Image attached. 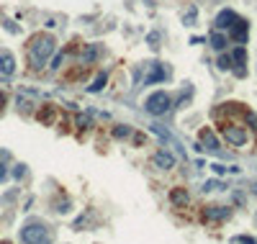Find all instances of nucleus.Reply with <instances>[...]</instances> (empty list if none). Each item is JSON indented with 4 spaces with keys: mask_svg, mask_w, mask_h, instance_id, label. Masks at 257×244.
I'll list each match as a JSON object with an SVG mask.
<instances>
[{
    "mask_svg": "<svg viewBox=\"0 0 257 244\" xmlns=\"http://www.w3.org/2000/svg\"><path fill=\"white\" fill-rule=\"evenodd\" d=\"M54 49H57V41H54V36L49 34H36L34 39L29 41V59H31V67H41L44 62H47Z\"/></svg>",
    "mask_w": 257,
    "mask_h": 244,
    "instance_id": "f257e3e1",
    "label": "nucleus"
},
{
    "mask_svg": "<svg viewBox=\"0 0 257 244\" xmlns=\"http://www.w3.org/2000/svg\"><path fill=\"white\" fill-rule=\"evenodd\" d=\"M170 95L165 93V90H160V93H152L149 98H147V113H152V116H165L170 111Z\"/></svg>",
    "mask_w": 257,
    "mask_h": 244,
    "instance_id": "f03ea898",
    "label": "nucleus"
},
{
    "mask_svg": "<svg viewBox=\"0 0 257 244\" xmlns=\"http://www.w3.org/2000/svg\"><path fill=\"white\" fill-rule=\"evenodd\" d=\"M21 239L26 244H39L47 239V229H44V224L34 221V224H26V227L21 229Z\"/></svg>",
    "mask_w": 257,
    "mask_h": 244,
    "instance_id": "7ed1b4c3",
    "label": "nucleus"
},
{
    "mask_svg": "<svg viewBox=\"0 0 257 244\" xmlns=\"http://www.w3.org/2000/svg\"><path fill=\"white\" fill-rule=\"evenodd\" d=\"M221 134H224V139L229 144H234V147H244L247 144V134H244V129H239V126H224Z\"/></svg>",
    "mask_w": 257,
    "mask_h": 244,
    "instance_id": "20e7f679",
    "label": "nucleus"
},
{
    "mask_svg": "<svg viewBox=\"0 0 257 244\" xmlns=\"http://www.w3.org/2000/svg\"><path fill=\"white\" fill-rule=\"evenodd\" d=\"M149 67V75H147L144 83L147 85H154V83H162L165 77H167V72H165V67L160 65V62H152V65H147Z\"/></svg>",
    "mask_w": 257,
    "mask_h": 244,
    "instance_id": "39448f33",
    "label": "nucleus"
},
{
    "mask_svg": "<svg viewBox=\"0 0 257 244\" xmlns=\"http://www.w3.org/2000/svg\"><path fill=\"white\" fill-rule=\"evenodd\" d=\"M16 72V57L11 52L0 49V75H13Z\"/></svg>",
    "mask_w": 257,
    "mask_h": 244,
    "instance_id": "423d86ee",
    "label": "nucleus"
},
{
    "mask_svg": "<svg viewBox=\"0 0 257 244\" xmlns=\"http://www.w3.org/2000/svg\"><path fill=\"white\" fill-rule=\"evenodd\" d=\"M237 23V13L234 11H221L216 16V29H232Z\"/></svg>",
    "mask_w": 257,
    "mask_h": 244,
    "instance_id": "0eeeda50",
    "label": "nucleus"
},
{
    "mask_svg": "<svg viewBox=\"0 0 257 244\" xmlns=\"http://www.w3.org/2000/svg\"><path fill=\"white\" fill-rule=\"evenodd\" d=\"M152 162H154L157 167H162V170H170L172 165H175V157H172V155H167V152H157Z\"/></svg>",
    "mask_w": 257,
    "mask_h": 244,
    "instance_id": "6e6552de",
    "label": "nucleus"
},
{
    "mask_svg": "<svg viewBox=\"0 0 257 244\" xmlns=\"http://www.w3.org/2000/svg\"><path fill=\"white\" fill-rule=\"evenodd\" d=\"M201 147L208 149V152H214V149H219V139L206 129V131H201Z\"/></svg>",
    "mask_w": 257,
    "mask_h": 244,
    "instance_id": "1a4fd4ad",
    "label": "nucleus"
},
{
    "mask_svg": "<svg viewBox=\"0 0 257 244\" xmlns=\"http://www.w3.org/2000/svg\"><path fill=\"white\" fill-rule=\"evenodd\" d=\"M229 216V209H219V206H211V209H206V219L214 221V219H226Z\"/></svg>",
    "mask_w": 257,
    "mask_h": 244,
    "instance_id": "9d476101",
    "label": "nucleus"
},
{
    "mask_svg": "<svg viewBox=\"0 0 257 244\" xmlns=\"http://www.w3.org/2000/svg\"><path fill=\"white\" fill-rule=\"evenodd\" d=\"M106 80H108V72H100V75L93 80V85H90L88 90H90V93H100V90L106 87Z\"/></svg>",
    "mask_w": 257,
    "mask_h": 244,
    "instance_id": "9b49d317",
    "label": "nucleus"
},
{
    "mask_svg": "<svg viewBox=\"0 0 257 244\" xmlns=\"http://www.w3.org/2000/svg\"><path fill=\"white\" fill-rule=\"evenodd\" d=\"M211 47H214L216 52H221V49H226V36L224 34H211Z\"/></svg>",
    "mask_w": 257,
    "mask_h": 244,
    "instance_id": "f8f14e48",
    "label": "nucleus"
},
{
    "mask_svg": "<svg viewBox=\"0 0 257 244\" xmlns=\"http://www.w3.org/2000/svg\"><path fill=\"white\" fill-rule=\"evenodd\" d=\"M234 36L239 41H247V23L242 21V18H237V23H234Z\"/></svg>",
    "mask_w": 257,
    "mask_h": 244,
    "instance_id": "ddd939ff",
    "label": "nucleus"
},
{
    "mask_svg": "<svg viewBox=\"0 0 257 244\" xmlns=\"http://www.w3.org/2000/svg\"><path fill=\"white\" fill-rule=\"evenodd\" d=\"M170 198H172V203H178V206H188V193L185 191H172Z\"/></svg>",
    "mask_w": 257,
    "mask_h": 244,
    "instance_id": "4468645a",
    "label": "nucleus"
},
{
    "mask_svg": "<svg viewBox=\"0 0 257 244\" xmlns=\"http://www.w3.org/2000/svg\"><path fill=\"white\" fill-rule=\"evenodd\" d=\"M128 134H131V131H128V126H116V129H113V137L116 139H126Z\"/></svg>",
    "mask_w": 257,
    "mask_h": 244,
    "instance_id": "2eb2a0df",
    "label": "nucleus"
},
{
    "mask_svg": "<svg viewBox=\"0 0 257 244\" xmlns=\"http://www.w3.org/2000/svg\"><path fill=\"white\" fill-rule=\"evenodd\" d=\"M216 65H219V70H229V67H232V59H229V57H219Z\"/></svg>",
    "mask_w": 257,
    "mask_h": 244,
    "instance_id": "dca6fc26",
    "label": "nucleus"
},
{
    "mask_svg": "<svg viewBox=\"0 0 257 244\" xmlns=\"http://www.w3.org/2000/svg\"><path fill=\"white\" fill-rule=\"evenodd\" d=\"M216 188L221 191V188H226V185L224 183H216V180H208V183H206V191H216Z\"/></svg>",
    "mask_w": 257,
    "mask_h": 244,
    "instance_id": "f3484780",
    "label": "nucleus"
},
{
    "mask_svg": "<svg viewBox=\"0 0 257 244\" xmlns=\"http://www.w3.org/2000/svg\"><path fill=\"white\" fill-rule=\"evenodd\" d=\"M95 57H98V49H95V47H88V49H85V62L95 59Z\"/></svg>",
    "mask_w": 257,
    "mask_h": 244,
    "instance_id": "a211bd4d",
    "label": "nucleus"
},
{
    "mask_svg": "<svg viewBox=\"0 0 257 244\" xmlns=\"http://www.w3.org/2000/svg\"><path fill=\"white\" fill-rule=\"evenodd\" d=\"M196 13H198L196 8H193V11H188V13H185V26H193V21H196Z\"/></svg>",
    "mask_w": 257,
    "mask_h": 244,
    "instance_id": "6ab92c4d",
    "label": "nucleus"
},
{
    "mask_svg": "<svg viewBox=\"0 0 257 244\" xmlns=\"http://www.w3.org/2000/svg\"><path fill=\"white\" fill-rule=\"evenodd\" d=\"M23 173H26V167H23V165H16V170H13V177H23Z\"/></svg>",
    "mask_w": 257,
    "mask_h": 244,
    "instance_id": "aec40b11",
    "label": "nucleus"
},
{
    "mask_svg": "<svg viewBox=\"0 0 257 244\" xmlns=\"http://www.w3.org/2000/svg\"><path fill=\"white\" fill-rule=\"evenodd\" d=\"M247 123H250L252 129H257V116L255 113H247Z\"/></svg>",
    "mask_w": 257,
    "mask_h": 244,
    "instance_id": "412c9836",
    "label": "nucleus"
},
{
    "mask_svg": "<svg viewBox=\"0 0 257 244\" xmlns=\"http://www.w3.org/2000/svg\"><path fill=\"white\" fill-rule=\"evenodd\" d=\"M211 170H214L216 175H224V173H226V167H224V165H211Z\"/></svg>",
    "mask_w": 257,
    "mask_h": 244,
    "instance_id": "4be33fe9",
    "label": "nucleus"
},
{
    "mask_svg": "<svg viewBox=\"0 0 257 244\" xmlns=\"http://www.w3.org/2000/svg\"><path fill=\"white\" fill-rule=\"evenodd\" d=\"M237 244H257L252 237H239V239H237Z\"/></svg>",
    "mask_w": 257,
    "mask_h": 244,
    "instance_id": "5701e85b",
    "label": "nucleus"
},
{
    "mask_svg": "<svg viewBox=\"0 0 257 244\" xmlns=\"http://www.w3.org/2000/svg\"><path fill=\"white\" fill-rule=\"evenodd\" d=\"M59 62H62V54H57V57L52 59V65H49V67H52V70H57V67H59Z\"/></svg>",
    "mask_w": 257,
    "mask_h": 244,
    "instance_id": "b1692460",
    "label": "nucleus"
},
{
    "mask_svg": "<svg viewBox=\"0 0 257 244\" xmlns=\"http://www.w3.org/2000/svg\"><path fill=\"white\" fill-rule=\"evenodd\" d=\"M8 177V170H5V165H0V180H5Z\"/></svg>",
    "mask_w": 257,
    "mask_h": 244,
    "instance_id": "393cba45",
    "label": "nucleus"
},
{
    "mask_svg": "<svg viewBox=\"0 0 257 244\" xmlns=\"http://www.w3.org/2000/svg\"><path fill=\"white\" fill-rule=\"evenodd\" d=\"M39 244H49V242H47V239H44V242H39Z\"/></svg>",
    "mask_w": 257,
    "mask_h": 244,
    "instance_id": "a878e982",
    "label": "nucleus"
},
{
    "mask_svg": "<svg viewBox=\"0 0 257 244\" xmlns=\"http://www.w3.org/2000/svg\"><path fill=\"white\" fill-rule=\"evenodd\" d=\"M0 244H11V242H0Z\"/></svg>",
    "mask_w": 257,
    "mask_h": 244,
    "instance_id": "bb28decb",
    "label": "nucleus"
}]
</instances>
